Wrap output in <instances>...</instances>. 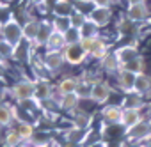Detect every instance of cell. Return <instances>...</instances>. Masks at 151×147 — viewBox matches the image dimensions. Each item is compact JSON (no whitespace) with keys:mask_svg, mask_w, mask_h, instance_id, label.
<instances>
[{"mask_svg":"<svg viewBox=\"0 0 151 147\" xmlns=\"http://www.w3.org/2000/svg\"><path fill=\"white\" fill-rule=\"evenodd\" d=\"M62 53H64V60L69 66H80L86 60V57H87V53L84 51V48L80 46V43H77V44H66V48L62 50Z\"/></svg>","mask_w":151,"mask_h":147,"instance_id":"4","label":"cell"},{"mask_svg":"<svg viewBox=\"0 0 151 147\" xmlns=\"http://www.w3.org/2000/svg\"><path fill=\"white\" fill-rule=\"evenodd\" d=\"M87 20L91 23H94L98 29L107 27L110 23V20H112V11L109 7H96V9L91 11V14L87 16Z\"/></svg>","mask_w":151,"mask_h":147,"instance_id":"7","label":"cell"},{"mask_svg":"<svg viewBox=\"0 0 151 147\" xmlns=\"http://www.w3.org/2000/svg\"><path fill=\"white\" fill-rule=\"evenodd\" d=\"M142 145H144V147H151V135H149V136L142 142Z\"/></svg>","mask_w":151,"mask_h":147,"instance_id":"41","label":"cell"},{"mask_svg":"<svg viewBox=\"0 0 151 147\" xmlns=\"http://www.w3.org/2000/svg\"><path fill=\"white\" fill-rule=\"evenodd\" d=\"M109 53H110V51H109V44H107V43H105L101 37H98L89 55H91L93 59H96V60H103V59H105Z\"/></svg>","mask_w":151,"mask_h":147,"instance_id":"21","label":"cell"},{"mask_svg":"<svg viewBox=\"0 0 151 147\" xmlns=\"http://www.w3.org/2000/svg\"><path fill=\"white\" fill-rule=\"evenodd\" d=\"M78 103H80L78 94H77V92H73V94H66V96H62L60 106H62L64 110H75V108L78 106Z\"/></svg>","mask_w":151,"mask_h":147,"instance_id":"25","label":"cell"},{"mask_svg":"<svg viewBox=\"0 0 151 147\" xmlns=\"http://www.w3.org/2000/svg\"><path fill=\"white\" fill-rule=\"evenodd\" d=\"M45 66L50 69V71H57L64 66V53L60 50H55V51H46L45 53V59H43Z\"/></svg>","mask_w":151,"mask_h":147,"instance_id":"11","label":"cell"},{"mask_svg":"<svg viewBox=\"0 0 151 147\" xmlns=\"http://www.w3.org/2000/svg\"><path fill=\"white\" fill-rule=\"evenodd\" d=\"M121 106H123V108H135V110H140V108H144V96H140V94H137V92H130V94L124 96Z\"/></svg>","mask_w":151,"mask_h":147,"instance_id":"18","label":"cell"},{"mask_svg":"<svg viewBox=\"0 0 151 147\" xmlns=\"http://www.w3.org/2000/svg\"><path fill=\"white\" fill-rule=\"evenodd\" d=\"M117 30H119L123 36H126V34H133V32H135V23H132V21L126 18V20H123V21L117 25Z\"/></svg>","mask_w":151,"mask_h":147,"instance_id":"33","label":"cell"},{"mask_svg":"<svg viewBox=\"0 0 151 147\" xmlns=\"http://www.w3.org/2000/svg\"><path fill=\"white\" fill-rule=\"evenodd\" d=\"M98 27L94 25V23H91L89 20L84 23V27L80 29V34H82V39L84 37H100V34H98Z\"/></svg>","mask_w":151,"mask_h":147,"instance_id":"26","label":"cell"},{"mask_svg":"<svg viewBox=\"0 0 151 147\" xmlns=\"http://www.w3.org/2000/svg\"><path fill=\"white\" fill-rule=\"evenodd\" d=\"M121 69H126V71L133 73V75H142L144 69H146V64H144V59H142V57H137V59L126 62Z\"/></svg>","mask_w":151,"mask_h":147,"instance_id":"23","label":"cell"},{"mask_svg":"<svg viewBox=\"0 0 151 147\" xmlns=\"http://www.w3.org/2000/svg\"><path fill=\"white\" fill-rule=\"evenodd\" d=\"M77 87H78V78H75V76H66L59 82L57 85V91L66 96V94H73V92H77Z\"/></svg>","mask_w":151,"mask_h":147,"instance_id":"15","label":"cell"},{"mask_svg":"<svg viewBox=\"0 0 151 147\" xmlns=\"http://www.w3.org/2000/svg\"><path fill=\"white\" fill-rule=\"evenodd\" d=\"M146 121H149V122H151V105L147 106V113H146Z\"/></svg>","mask_w":151,"mask_h":147,"instance_id":"43","label":"cell"},{"mask_svg":"<svg viewBox=\"0 0 151 147\" xmlns=\"http://www.w3.org/2000/svg\"><path fill=\"white\" fill-rule=\"evenodd\" d=\"M112 96V87L107 82H94L91 89V99L96 105H105L109 98Z\"/></svg>","mask_w":151,"mask_h":147,"instance_id":"5","label":"cell"},{"mask_svg":"<svg viewBox=\"0 0 151 147\" xmlns=\"http://www.w3.org/2000/svg\"><path fill=\"white\" fill-rule=\"evenodd\" d=\"M30 4L36 6V7H41V6H46L48 4V0H30Z\"/></svg>","mask_w":151,"mask_h":147,"instance_id":"39","label":"cell"},{"mask_svg":"<svg viewBox=\"0 0 151 147\" xmlns=\"http://www.w3.org/2000/svg\"><path fill=\"white\" fill-rule=\"evenodd\" d=\"M20 143H22V136L18 135L16 129L11 131V133L6 136V140H4V147H18Z\"/></svg>","mask_w":151,"mask_h":147,"instance_id":"31","label":"cell"},{"mask_svg":"<svg viewBox=\"0 0 151 147\" xmlns=\"http://www.w3.org/2000/svg\"><path fill=\"white\" fill-rule=\"evenodd\" d=\"M0 64H2V66H6V59H4L2 55H0Z\"/></svg>","mask_w":151,"mask_h":147,"instance_id":"44","label":"cell"},{"mask_svg":"<svg viewBox=\"0 0 151 147\" xmlns=\"http://www.w3.org/2000/svg\"><path fill=\"white\" fill-rule=\"evenodd\" d=\"M135 78H137V75H133V73H130L126 69H121L117 73V85H119V89L124 94L133 92V89H135Z\"/></svg>","mask_w":151,"mask_h":147,"instance_id":"9","label":"cell"},{"mask_svg":"<svg viewBox=\"0 0 151 147\" xmlns=\"http://www.w3.org/2000/svg\"><path fill=\"white\" fill-rule=\"evenodd\" d=\"M14 50H16V48H13L9 43H6L2 37H0V55H2L4 59H7V57L14 55Z\"/></svg>","mask_w":151,"mask_h":147,"instance_id":"34","label":"cell"},{"mask_svg":"<svg viewBox=\"0 0 151 147\" xmlns=\"http://www.w3.org/2000/svg\"><path fill=\"white\" fill-rule=\"evenodd\" d=\"M52 32H53V25H52L50 21H41L39 32H37V37H36L34 43H36L37 46H45L46 41H48V37L52 36Z\"/></svg>","mask_w":151,"mask_h":147,"instance_id":"20","label":"cell"},{"mask_svg":"<svg viewBox=\"0 0 151 147\" xmlns=\"http://www.w3.org/2000/svg\"><path fill=\"white\" fill-rule=\"evenodd\" d=\"M39 25H41V21H37V20H29V21H25V25H23V39H27V41H36V37H37V32H39Z\"/></svg>","mask_w":151,"mask_h":147,"instance_id":"19","label":"cell"},{"mask_svg":"<svg viewBox=\"0 0 151 147\" xmlns=\"http://www.w3.org/2000/svg\"><path fill=\"white\" fill-rule=\"evenodd\" d=\"M52 13L55 18H69L75 13V6L69 0H57L52 6Z\"/></svg>","mask_w":151,"mask_h":147,"instance_id":"12","label":"cell"},{"mask_svg":"<svg viewBox=\"0 0 151 147\" xmlns=\"http://www.w3.org/2000/svg\"><path fill=\"white\" fill-rule=\"evenodd\" d=\"M34 98L37 101H46L52 98V87L46 80H36V94Z\"/></svg>","mask_w":151,"mask_h":147,"instance_id":"17","label":"cell"},{"mask_svg":"<svg viewBox=\"0 0 151 147\" xmlns=\"http://www.w3.org/2000/svg\"><path fill=\"white\" fill-rule=\"evenodd\" d=\"M96 39H98V37H84V39L80 41V46L84 48V51H86L87 55L91 53V50H93V46H94Z\"/></svg>","mask_w":151,"mask_h":147,"instance_id":"35","label":"cell"},{"mask_svg":"<svg viewBox=\"0 0 151 147\" xmlns=\"http://www.w3.org/2000/svg\"><path fill=\"white\" fill-rule=\"evenodd\" d=\"M130 4H146V0H128V6Z\"/></svg>","mask_w":151,"mask_h":147,"instance_id":"42","label":"cell"},{"mask_svg":"<svg viewBox=\"0 0 151 147\" xmlns=\"http://www.w3.org/2000/svg\"><path fill=\"white\" fill-rule=\"evenodd\" d=\"M45 48H46V51H55V50H60L62 51L66 48V37H64V34H59V32L53 30L52 36L48 37Z\"/></svg>","mask_w":151,"mask_h":147,"instance_id":"14","label":"cell"},{"mask_svg":"<svg viewBox=\"0 0 151 147\" xmlns=\"http://www.w3.org/2000/svg\"><path fill=\"white\" fill-rule=\"evenodd\" d=\"M130 147H144V145H142V143H132Z\"/></svg>","mask_w":151,"mask_h":147,"instance_id":"45","label":"cell"},{"mask_svg":"<svg viewBox=\"0 0 151 147\" xmlns=\"http://www.w3.org/2000/svg\"><path fill=\"white\" fill-rule=\"evenodd\" d=\"M2 96H4V94H2V87H0V99H2Z\"/></svg>","mask_w":151,"mask_h":147,"instance_id":"47","label":"cell"},{"mask_svg":"<svg viewBox=\"0 0 151 147\" xmlns=\"http://www.w3.org/2000/svg\"><path fill=\"white\" fill-rule=\"evenodd\" d=\"M16 131H18V135L22 136V140H30V138L34 136V128H32V124H29V122H20L18 128H16Z\"/></svg>","mask_w":151,"mask_h":147,"instance_id":"27","label":"cell"},{"mask_svg":"<svg viewBox=\"0 0 151 147\" xmlns=\"http://www.w3.org/2000/svg\"><path fill=\"white\" fill-rule=\"evenodd\" d=\"M18 147H27V145H18Z\"/></svg>","mask_w":151,"mask_h":147,"instance_id":"48","label":"cell"},{"mask_svg":"<svg viewBox=\"0 0 151 147\" xmlns=\"http://www.w3.org/2000/svg\"><path fill=\"white\" fill-rule=\"evenodd\" d=\"M52 25H53V30L59 32V34H66V32L71 29V25H69V18H55Z\"/></svg>","mask_w":151,"mask_h":147,"instance_id":"30","label":"cell"},{"mask_svg":"<svg viewBox=\"0 0 151 147\" xmlns=\"http://www.w3.org/2000/svg\"><path fill=\"white\" fill-rule=\"evenodd\" d=\"M64 37H66V44H77V43H80L82 41V34H80V29H75V27H71L66 34H64Z\"/></svg>","mask_w":151,"mask_h":147,"instance_id":"29","label":"cell"},{"mask_svg":"<svg viewBox=\"0 0 151 147\" xmlns=\"http://www.w3.org/2000/svg\"><path fill=\"white\" fill-rule=\"evenodd\" d=\"M2 27H4V21L0 20V34H2Z\"/></svg>","mask_w":151,"mask_h":147,"instance_id":"46","label":"cell"},{"mask_svg":"<svg viewBox=\"0 0 151 147\" xmlns=\"http://www.w3.org/2000/svg\"><path fill=\"white\" fill-rule=\"evenodd\" d=\"M11 96L18 101H27V99H32L34 94H36V82L32 80H22L18 83H14L11 87Z\"/></svg>","mask_w":151,"mask_h":147,"instance_id":"3","label":"cell"},{"mask_svg":"<svg viewBox=\"0 0 151 147\" xmlns=\"http://www.w3.org/2000/svg\"><path fill=\"white\" fill-rule=\"evenodd\" d=\"M0 7H2V4H0Z\"/></svg>","mask_w":151,"mask_h":147,"instance_id":"49","label":"cell"},{"mask_svg":"<svg viewBox=\"0 0 151 147\" xmlns=\"http://www.w3.org/2000/svg\"><path fill=\"white\" fill-rule=\"evenodd\" d=\"M29 142H30L34 147H46V145L50 143V138H48V136H32Z\"/></svg>","mask_w":151,"mask_h":147,"instance_id":"36","label":"cell"},{"mask_svg":"<svg viewBox=\"0 0 151 147\" xmlns=\"http://www.w3.org/2000/svg\"><path fill=\"white\" fill-rule=\"evenodd\" d=\"M89 147H109V145H107V142H101V140H98V142H94V143H91Z\"/></svg>","mask_w":151,"mask_h":147,"instance_id":"40","label":"cell"},{"mask_svg":"<svg viewBox=\"0 0 151 147\" xmlns=\"http://www.w3.org/2000/svg\"><path fill=\"white\" fill-rule=\"evenodd\" d=\"M94 83V82H93ZM93 83H89V82H78V87H77V94H78V98L82 99V98H91V89H93Z\"/></svg>","mask_w":151,"mask_h":147,"instance_id":"32","label":"cell"},{"mask_svg":"<svg viewBox=\"0 0 151 147\" xmlns=\"http://www.w3.org/2000/svg\"><path fill=\"white\" fill-rule=\"evenodd\" d=\"M123 106L121 105H107L103 110H101V117L105 119V122L109 124H114V126H121V121H123Z\"/></svg>","mask_w":151,"mask_h":147,"instance_id":"8","label":"cell"},{"mask_svg":"<svg viewBox=\"0 0 151 147\" xmlns=\"http://www.w3.org/2000/svg\"><path fill=\"white\" fill-rule=\"evenodd\" d=\"M93 4L96 7H109L110 9V6L114 4V0H93Z\"/></svg>","mask_w":151,"mask_h":147,"instance_id":"38","label":"cell"},{"mask_svg":"<svg viewBox=\"0 0 151 147\" xmlns=\"http://www.w3.org/2000/svg\"><path fill=\"white\" fill-rule=\"evenodd\" d=\"M149 135H151V122L146 121V119L140 121L139 124H135V126L124 129V136H126V140L132 142V143H142Z\"/></svg>","mask_w":151,"mask_h":147,"instance_id":"2","label":"cell"},{"mask_svg":"<svg viewBox=\"0 0 151 147\" xmlns=\"http://www.w3.org/2000/svg\"><path fill=\"white\" fill-rule=\"evenodd\" d=\"M149 91H151V76L146 75V73H142V75H137L133 92H137V94H140V96H146Z\"/></svg>","mask_w":151,"mask_h":147,"instance_id":"16","label":"cell"},{"mask_svg":"<svg viewBox=\"0 0 151 147\" xmlns=\"http://www.w3.org/2000/svg\"><path fill=\"white\" fill-rule=\"evenodd\" d=\"M101 62V67L107 71V73H116V75H117V73L121 71V64H119V60H117V57L114 55V51L112 53H109L103 60H100Z\"/></svg>","mask_w":151,"mask_h":147,"instance_id":"22","label":"cell"},{"mask_svg":"<svg viewBox=\"0 0 151 147\" xmlns=\"http://www.w3.org/2000/svg\"><path fill=\"white\" fill-rule=\"evenodd\" d=\"M114 55L117 57V60H119L121 67H123L126 62H130V60H133V59L140 57V53H139L137 46H133V44H124V46L117 48V50L114 51Z\"/></svg>","mask_w":151,"mask_h":147,"instance_id":"10","label":"cell"},{"mask_svg":"<svg viewBox=\"0 0 151 147\" xmlns=\"http://www.w3.org/2000/svg\"><path fill=\"white\" fill-rule=\"evenodd\" d=\"M86 21H87V14L78 13V11H75V13L69 16V25H71V27H75V29H82Z\"/></svg>","mask_w":151,"mask_h":147,"instance_id":"28","label":"cell"},{"mask_svg":"<svg viewBox=\"0 0 151 147\" xmlns=\"http://www.w3.org/2000/svg\"><path fill=\"white\" fill-rule=\"evenodd\" d=\"M89 121H91V117H89L87 113H80V115L77 117V128H86V126L89 124Z\"/></svg>","mask_w":151,"mask_h":147,"instance_id":"37","label":"cell"},{"mask_svg":"<svg viewBox=\"0 0 151 147\" xmlns=\"http://www.w3.org/2000/svg\"><path fill=\"white\" fill-rule=\"evenodd\" d=\"M13 117H14V108L11 105H6V103L0 105V126L11 124Z\"/></svg>","mask_w":151,"mask_h":147,"instance_id":"24","label":"cell"},{"mask_svg":"<svg viewBox=\"0 0 151 147\" xmlns=\"http://www.w3.org/2000/svg\"><path fill=\"white\" fill-rule=\"evenodd\" d=\"M6 43H9L13 48H18V44L23 41V27L16 21V20H7L4 21V27H2V34H0Z\"/></svg>","mask_w":151,"mask_h":147,"instance_id":"1","label":"cell"},{"mask_svg":"<svg viewBox=\"0 0 151 147\" xmlns=\"http://www.w3.org/2000/svg\"><path fill=\"white\" fill-rule=\"evenodd\" d=\"M149 16V9L146 4H130L126 9V18L132 23H142Z\"/></svg>","mask_w":151,"mask_h":147,"instance_id":"6","label":"cell"},{"mask_svg":"<svg viewBox=\"0 0 151 147\" xmlns=\"http://www.w3.org/2000/svg\"><path fill=\"white\" fill-rule=\"evenodd\" d=\"M140 121H144L140 110H135V108H124V110H123V121H121V126H123L124 129H128V128L139 124Z\"/></svg>","mask_w":151,"mask_h":147,"instance_id":"13","label":"cell"}]
</instances>
